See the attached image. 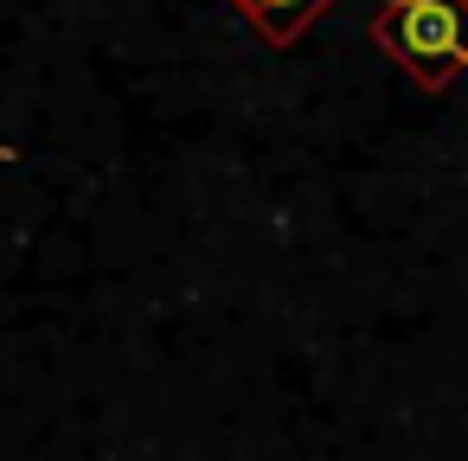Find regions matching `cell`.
Returning a JSON list of instances; mask_svg holds the SVG:
<instances>
[{"label": "cell", "instance_id": "obj_1", "mask_svg": "<svg viewBox=\"0 0 468 461\" xmlns=\"http://www.w3.org/2000/svg\"><path fill=\"white\" fill-rule=\"evenodd\" d=\"M372 46L436 97L468 71V0H378Z\"/></svg>", "mask_w": 468, "mask_h": 461}, {"label": "cell", "instance_id": "obj_2", "mask_svg": "<svg viewBox=\"0 0 468 461\" xmlns=\"http://www.w3.org/2000/svg\"><path fill=\"white\" fill-rule=\"evenodd\" d=\"M225 7H231V14H238L270 52H289V46H295L327 7H340V0H225Z\"/></svg>", "mask_w": 468, "mask_h": 461}, {"label": "cell", "instance_id": "obj_3", "mask_svg": "<svg viewBox=\"0 0 468 461\" xmlns=\"http://www.w3.org/2000/svg\"><path fill=\"white\" fill-rule=\"evenodd\" d=\"M0 161H14V148H7V141H0Z\"/></svg>", "mask_w": 468, "mask_h": 461}]
</instances>
